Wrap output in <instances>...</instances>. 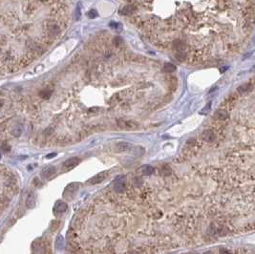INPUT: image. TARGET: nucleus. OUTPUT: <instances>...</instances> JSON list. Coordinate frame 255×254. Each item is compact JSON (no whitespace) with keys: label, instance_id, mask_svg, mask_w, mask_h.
Listing matches in <instances>:
<instances>
[{"label":"nucleus","instance_id":"2eb2a0df","mask_svg":"<svg viewBox=\"0 0 255 254\" xmlns=\"http://www.w3.org/2000/svg\"><path fill=\"white\" fill-rule=\"evenodd\" d=\"M22 131L23 130H22V127L21 126H15V127H13V129L11 130V134L13 137H19V136H21Z\"/></svg>","mask_w":255,"mask_h":254},{"label":"nucleus","instance_id":"f257e3e1","mask_svg":"<svg viewBox=\"0 0 255 254\" xmlns=\"http://www.w3.org/2000/svg\"><path fill=\"white\" fill-rule=\"evenodd\" d=\"M79 188V182H73V184H70L69 185L66 186L64 189V192H63V197L67 200H72L76 196V194Z\"/></svg>","mask_w":255,"mask_h":254},{"label":"nucleus","instance_id":"412c9836","mask_svg":"<svg viewBox=\"0 0 255 254\" xmlns=\"http://www.w3.org/2000/svg\"><path fill=\"white\" fill-rule=\"evenodd\" d=\"M87 15L90 18H96L97 16L99 15V13H97V12L95 9H92V10L89 11V13H87Z\"/></svg>","mask_w":255,"mask_h":254},{"label":"nucleus","instance_id":"0eeeda50","mask_svg":"<svg viewBox=\"0 0 255 254\" xmlns=\"http://www.w3.org/2000/svg\"><path fill=\"white\" fill-rule=\"evenodd\" d=\"M79 162H80L79 158H77V157H72V158L66 160L63 165H64V167L66 168L72 169V168H74V166H76V165L79 164Z\"/></svg>","mask_w":255,"mask_h":254},{"label":"nucleus","instance_id":"c85d7f7f","mask_svg":"<svg viewBox=\"0 0 255 254\" xmlns=\"http://www.w3.org/2000/svg\"><path fill=\"white\" fill-rule=\"evenodd\" d=\"M51 129H52V128H51V127H49L47 130H51ZM52 132H53V131H45V133H46V134H51Z\"/></svg>","mask_w":255,"mask_h":254},{"label":"nucleus","instance_id":"9d476101","mask_svg":"<svg viewBox=\"0 0 255 254\" xmlns=\"http://www.w3.org/2000/svg\"><path fill=\"white\" fill-rule=\"evenodd\" d=\"M34 205H36V197H34V193H30L26 200V206L28 208H33Z\"/></svg>","mask_w":255,"mask_h":254},{"label":"nucleus","instance_id":"c756f323","mask_svg":"<svg viewBox=\"0 0 255 254\" xmlns=\"http://www.w3.org/2000/svg\"><path fill=\"white\" fill-rule=\"evenodd\" d=\"M221 254H230V253H229L228 251H226V250H222Z\"/></svg>","mask_w":255,"mask_h":254},{"label":"nucleus","instance_id":"5701e85b","mask_svg":"<svg viewBox=\"0 0 255 254\" xmlns=\"http://www.w3.org/2000/svg\"><path fill=\"white\" fill-rule=\"evenodd\" d=\"M59 227V222L58 221H54L51 225V229L52 230H56V228Z\"/></svg>","mask_w":255,"mask_h":254},{"label":"nucleus","instance_id":"4be33fe9","mask_svg":"<svg viewBox=\"0 0 255 254\" xmlns=\"http://www.w3.org/2000/svg\"><path fill=\"white\" fill-rule=\"evenodd\" d=\"M176 58H177L178 59H179V60L183 61V60H185V59L186 58V54L183 53V52H179V53H177V54H176Z\"/></svg>","mask_w":255,"mask_h":254},{"label":"nucleus","instance_id":"6ab92c4d","mask_svg":"<svg viewBox=\"0 0 255 254\" xmlns=\"http://www.w3.org/2000/svg\"><path fill=\"white\" fill-rule=\"evenodd\" d=\"M39 96L41 97L42 99H48L51 98L52 96V91H41V92L39 93Z\"/></svg>","mask_w":255,"mask_h":254},{"label":"nucleus","instance_id":"b1692460","mask_svg":"<svg viewBox=\"0 0 255 254\" xmlns=\"http://www.w3.org/2000/svg\"><path fill=\"white\" fill-rule=\"evenodd\" d=\"M122 43V40L120 39V38H115L114 39V44L116 46H120V44Z\"/></svg>","mask_w":255,"mask_h":254},{"label":"nucleus","instance_id":"6e6552de","mask_svg":"<svg viewBox=\"0 0 255 254\" xmlns=\"http://www.w3.org/2000/svg\"><path fill=\"white\" fill-rule=\"evenodd\" d=\"M131 148V144L128 143L126 141H120L117 142L116 145V151L117 153H122V152H126Z\"/></svg>","mask_w":255,"mask_h":254},{"label":"nucleus","instance_id":"423d86ee","mask_svg":"<svg viewBox=\"0 0 255 254\" xmlns=\"http://www.w3.org/2000/svg\"><path fill=\"white\" fill-rule=\"evenodd\" d=\"M68 208V205L66 202H62V201H58L56 202V204H54V212L56 214H61V213H64L66 210H67Z\"/></svg>","mask_w":255,"mask_h":254},{"label":"nucleus","instance_id":"473e14b6","mask_svg":"<svg viewBox=\"0 0 255 254\" xmlns=\"http://www.w3.org/2000/svg\"><path fill=\"white\" fill-rule=\"evenodd\" d=\"M0 52H1V51H0Z\"/></svg>","mask_w":255,"mask_h":254},{"label":"nucleus","instance_id":"1a4fd4ad","mask_svg":"<svg viewBox=\"0 0 255 254\" xmlns=\"http://www.w3.org/2000/svg\"><path fill=\"white\" fill-rule=\"evenodd\" d=\"M202 137L205 141H209V142L214 141L215 138H216V136H215V134L213 133L212 130H205V132L203 133Z\"/></svg>","mask_w":255,"mask_h":254},{"label":"nucleus","instance_id":"bb28decb","mask_svg":"<svg viewBox=\"0 0 255 254\" xmlns=\"http://www.w3.org/2000/svg\"><path fill=\"white\" fill-rule=\"evenodd\" d=\"M56 153H53V154H50V155H47L46 156V158L47 159H50V158H53V157H56Z\"/></svg>","mask_w":255,"mask_h":254},{"label":"nucleus","instance_id":"ddd939ff","mask_svg":"<svg viewBox=\"0 0 255 254\" xmlns=\"http://www.w3.org/2000/svg\"><path fill=\"white\" fill-rule=\"evenodd\" d=\"M176 70V66H175L174 64L172 63H165L164 65H163V68H162V71L165 73H171V72H174V71Z\"/></svg>","mask_w":255,"mask_h":254},{"label":"nucleus","instance_id":"dca6fc26","mask_svg":"<svg viewBox=\"0 0 255 254\" xmlns=\"http://www.w3.org/2000/svg\"><path fill=\"white\" fill-rule=\"evenodd\" d=\"M142 173L144 174V175H151L152 173L154 172V168L150 166V165H143V166L142 167Z\"/></svg>","mask_w":255,"mask_h":254},{"label":"nucleus","instance_id":"7ed1b4c3","mask_svg":"<svg viewBox=\"0 0 255 254\" xmlns=\"http://www.w3.org/2000/svg\"><path fill=\"white\" fill-rule=\"evenodd\" d=\"M56 167L52 166V165H49V166H46L42 169L41 171V176L42 178H44L45 180H51L56 174Z\"/></svg>","mask_w":255,"mask_h":254},{"label":"nucleus","instance_id":"2f4dec72","mask_svg":"<svg viewBox=\"0 0 255 254\" xmlns=\"http://www.w3.org/2000/svg\"><path fill=\"white\" fill-rule=\"evenodd\" d=\"M254 70H255V66H254L253 68H252V71H254Z\"/></svg>","mask_w":255,"mask_h":254},{"label":"nucleus","instance_id":"a878e982","mask_svg":"<svg viewBox=\"0 0 255 254\" xmlns=\"http://www.w3.org/2000/svg\"><path fill=\"white\" fill-rule=\"evenodd\" d=\"M1 150H3L4 152H9V151L11 150V147L7 144H4V145H2V146H1Z\"/></svg>","mask_w":255,"mask_h":254},{"label":"nucleus","instance_id":"f8f14e48","mask_svg":"<svg viewBox=\"0 0 255 254\" xmlns=\"http://www.w3.org/2000/svg\"><path fill=\"white\" fill-rule=\"evenodd\" d=\"M251 88H252V86H251V84H248V83H246V84H243V85H241L240 87H238L237 88V91L239 93H246V92H249V91L251 90Z\"/></svg>","mask_w":255,"mask_h":254},{"label":"nucleus","instance_id":"7c9ffc66","mask_svg":"<svg viewBox=\"0 0 255 254\" xmlns=\"http://www.w3.org/2000/svg\"><path fill=\"white\" fill-rule=\"evenodd\" d=\"M3 106V101H0V107Z\"/></svg>","mask_w":255,"mask_h":254},{"label":"nucleus","instance_id":"f03ea898","mask_svg":"<svg viewBox=\"0 0 255 254\" xmlns=\"http://www.w3.org/2000/svg\"><path fill=\"white\" fill-rule=\"evenodd\" d=\"M107 175H108L107 171H102V172H100L99 174H97V175H95L94 177H92L91 179H89L87 181V184L90 185L99 184L107 178Z\"/></svg>","mask_w":255,"mask_h":254},{"label":"nucleus","instance_id":"f3484780","mask_svg":"<svg viewBox=\"0 0 255 254\" xmlns=\"http://www.w3.org/2000/svg\"><path fill=\"white\" fill-rule=\"evenodd\" d=\"M133 12H134L133 7L126 6V7L123 8L120 13H121V15H132V13H133Z\"/></svg>","mask_w":255,"mask_h":254},{"label":"nucleus","instance_id":"aec40b11","mask_svg":"<svg viewBox=\"0 0 255 254\" xmlns=\"http://www.w3.org/2000/svg\"><path fill=\"white\" fill-rule=\"evenodd\" d=\"M133 152H134L135 156H142V154L144 153V150H143L142 148H140V147H136V148H134Z\"/></svg>","mask_w":255,"mask_h":254},{"label":"nucleus","instance_id":"a211bd4d","mask_svg":"<svg viewBox=\"0 0 255 254\" xmlns=\"http://www.w3.org/2000/svg\"><path fill=\"white\" fill-rule=\"evenodd\" d=\"M49 32L53 36H56L60 33V28L57 26V25H52V26L49 28Z\"/></svg>","mask_w":255,"mask_h":254},{"label":"nucleus","instance_id":"393cba45","mask_svg":"<svg viewBox=\"0 0 255 254\" xmlns=\"http://www.w3.org/2000/svg\"><path fill=\"white\" fill-rule=\"evenodd\" d=\"M134 184H135V185H138V186H139V185H140L142 184V180L140 179V177H139V178H136L134 180Z\"/></svg>","mask_w":255,"mask_h":254},{"label":"nucleus","instance_id":"cd10ccee","mask_svg":"<svg viewBox=\"0 0 255 254\" xmlns=\"http://www.w3.org/2000/svg\"><path fill=\"white\" fill-rule=\"evenodd\" d=\"M77 13H76V15H77V17H76V19H79V17H80V8L79 7L77 8Z\"/></svg>","mask_w":255,"mask_h":254},{"label":"nucleus","instance_id":"9b49d317","mask_svg":"<svg viewBox=\"0 0 255 254\" xmlns=\"http://www.w3.org/2000/svg\"><path fill=\"white\" fill-rule=\"evenodd\" d=\"M216 115H217V118L219 119H222V121H225V119H226L228 118L227 111L225 110V109H219L216 112Z\"/></svg>","mask_w":255,"mask_h":254},{"label":"nucleus","instance_id":"20e7f679","mask_svg":"<svg viewBox=\"0 0 255 254\" xmlns=\"http://www.w3.org/2000/svg\"><path fill=\"white\" fill-rule=\"evenodd\" d=\"M126 189V185L124 182V177H119L116 179V184L114 185V190L117 193H122Z\"/></svg>","mask_w":255,"mask_h":254},{"label":"nucleus","instance_id":"39448f33","mask_svg":"<svg viewBox=\"0 0 255 254\" xmlns=\"http://www.w3.org/2000/svg\"><path fill=\"white\" fill-rule=\"evenodd\" d=\"M117 125L122 128V129H135V128L138 127V124L135 121H124V119H119L117 121Z\"/></svg>","mask_w":255,"mask_h":254},{"label":"nucleus","instance_id":"4468645a","mask_svg":"<svg viewBox=\"0 0 255 254\" xmlns=\"http://www.w3.org/2000/svg\"><path fill=\"white\" fill-rule=\"evenodd\" d=\"M64 247V240H63L62 236H57L56 239V247L57 249H61Z\"/></svg>","mask_w":255,"mask_h":254}]
</instances>
